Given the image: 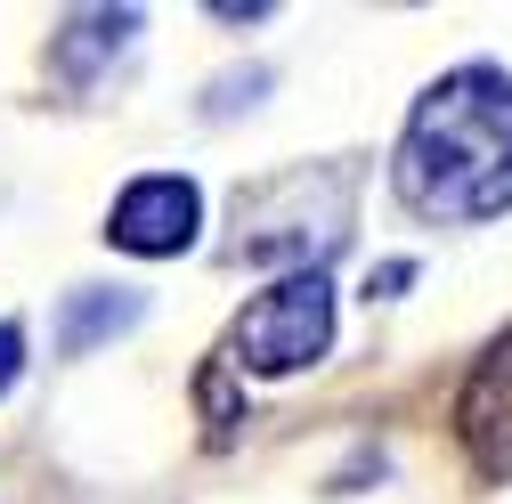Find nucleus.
<instances>
[{
	"mask_svg": "<svg viewBox=\"0 0 512 504\" xmlns=\"http://www.w3.org/2000/svg\"><path fill=\"white\" fill-rule=\"evenodd\" d=\"M391 179H399V204L439 228L512 212V74L504 66L439 74L399 131Z\"/></svg>",
	"mask_w": 512,
	"mask_h": 504,
	"instance_id": "nucleus-1",
	"label": "nucleus"
},
{
	"mask_svg": "<svg viewBox=\"0 0 512 504\" xmlns=\"http://www.w3.org/2000/svg\"><path fill=\"white\" fill-rule=\"evenodd\" d=\"M326 342H334V285H326V269H285L228 334L244 374H301V366L326 358Z\"/></svg>",
	"mask_w": 512,
	"mask_h": 504,
	"instance_id": "nucleus-2",
	"label": "nucleus"
},
{
	"mask_svg": "<svg viewBox=\"0 0 512 504\" xmlns=\"http://www.w3.org/2000/svg\"><path fill=\"white\" fill-rule=\"evenodd\" d=\"M196 228H204V196H196V179H179V171L131 179L114 196V212H106V236L122 252H139V261H171V252H187Z\"/></svg>",
	"mask_w": 512,
	"mask_h": 504,
	"instance_id": "nucleus-3",
	"label": "nucleus"
},
{
	"mask_svg": "<svg viewBox=\"0 0 512 504\" xmlns=\"http://www.w3.org/2000/svg\"><path fill=\"white\" fill-rule=\"evenodd\" d=\"M456 439L480 480H512V326L480 350V366L464 374L456 399Z\"/></svg>",
	"mask_w": 512,
	"mask_h": 504,
	"instance_id": "nucleus-4",
	"label": "nucleus"
},
{
	"mask_svg": "<svg viewBox=\"0 0 512 504\" xmlns=\"http://www.w3.org/2000/svg\"><path fill=\"white\" fill-rule=\"evenodd\" d=\"M131 33H139V9H82V17H66V33L49 41V66L66 82H98L106 57L131 49Z\"/></svg>",
	"mask_w": 512,
	"mask_h": 504,
	"instance_id": "nucleus-5",
	"label": "nucleus"
},
{
	"mask_svg": "<svg viewBox=\"0 0 512 504\" xmlns=\"http://www.w3.org/2000/svg\"><path fill=\"white\" fill-rule=\"evenodd\" d=\"M139 318H147L139 293H122V285H82V293L66 301V318H57V350L82 358V350H98V342H114V334H131Z\"/></svg>",
	"mask_w": 512,
	"mask_h": 504,
	"instance_id": "nucleus-6",
	"label": "nucleus"
},
{
	"mask_svg": "<svg viewBox=\"0 0 512 504\" xmlns=\"http://www.w3.org/2000/svg\"><path fill=\"white\" fill-rule=\"evenodd\" d=\"M17 374H25V334H17V326H0V391H9Z\"/></svg>",
	"mask_w": 512,
	"mask_h": 504,
	"instance_id": "nucleus-7",
	"label": "nucleus"
}]
</instances>
